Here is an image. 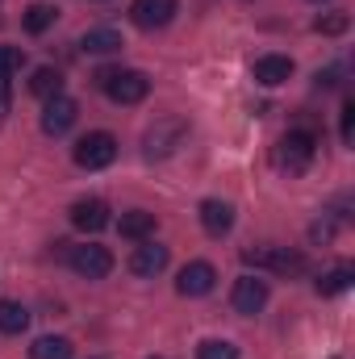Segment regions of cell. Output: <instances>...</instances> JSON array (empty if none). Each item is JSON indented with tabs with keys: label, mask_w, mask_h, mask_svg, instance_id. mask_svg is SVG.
Returning a JSON list of instances; mask_svg holds the SVG:
<instances>
[{
	"label": "cell",
	"mask_w": 355,
	"mask_h": 359,
	"mask_svg": "<svg viewBox=\"0 0 355 359\" xmlns=\"http://www.w3.org/2000/svg\"><path fill=\"white\" fill-rule=\"evenodd\" d=\"M96 88L109 92V100L117 104H138L147 92H151V80L134 67H100L96 72Z\"/></svg>",
	"instance_id": "6da1fadb"
},
{
	"label": "cell",
	"mask_w": 355,
	"mask_h": 359,
	"mask_svg": "<svg viewBox=\"0 0 355 359\" xmlns=\"http://www.w3.org/2000/svg\"><path fill=\"white\" fill-rule=\"evenodd\" d=\"M314 151H318V134L314 130H288L280 142H276V168L284 172H305L314 163Z\"/></svg>",
	"instance_id": "7a4b0ae2"
},
{
	"label": "cell",
	"mask_w": 355,
	"mask_h": 359,
	"mask_svg": "<svg viewBox=\"0 0 355 359\" xmlns=\"http://www.w3.org/2000/svg\"><path fill=\"white\" fill-rule=\"evenodd\" d=\"M188 138V121L184 117H159L151 130H147V138H142V151H147V159H168V155H176V147Z\"/></svg>",
	"instance_id": "3957f363"
},
{
	"label": "cell",
	"mask_w": 355,
	"mask_h": 359,
	"mask_svg": "<svg viewBox=\"0 0 355 359\" xmlns=\"http://www.w3.org/2000/svg\"><path fill=\"white\" fill-rule=\"evenodd\" d=\"M72 159H76L84 172H100V168H109V163L117 159V138H113V134H105V130H96V134H84V138L76 142Z\"/></svg>",
	"instance_id": "277c9868"
},
{
	"label": "cell",
	"mask_w": 355,
	"mask_h": 359,
	"mask_svg": "<svg viewBox=\"0 0 355 359\" xmlns=\"http://www.w3.org/2000/svg\"><path fill=\"white\" fill-rule=\"evenodd\" d=\"M243 259L251 268H272V271H280V276H293V271L305 268V255H297L288 247H255V251H243Z\"/></svg>",
	"instance_id": "5b68a950"
},
{
	"label": "cell",
	"mask_w": 355,
	"mask_h": 359,
	"mask_svg": "<svg viewBox=\"0 0 355 359\" xmlns=\"http://www.w3.org/2000/svg\"><path fill=\"white\" fill-rule=\"evenodd\" d=\"M72 268L80 271L84 280H105L109 271H113V255H109V247H96V243H88V247H72Z\"/></svg>",
	"instance_id": "8992f818"
},
{
	"label": "cell",
	"mask_w": 355,
	"mask_h": 359,
	"mask_svg": "<svg viewBox=\"0 0 355 359\" xmlns=\"http://www.w3.org/2000/svg\"><path fill=\"white\" fill-rule=\"evenodd\" d=\"M76 117H80V109H76L72 96H51L46 109H42V134L59 138V134H67V130L76 126Z\"/></svg>",
	"instance_id": "52a82bcc"
},
{
	"label": "cell",
	"mask_w": 355,
	"mask_h": 359,
	"mask_svg": "<svg viewBox=\"0 0 355 359\" xmlns=\"http://www.w3.org/2000/svg\"><path fill=\"white\" fill-rule=\"evenodd\" d=\"M176 0H134L130 4V21L138 29H163L172 17H176Z\"/></svg>",
	"instance_id": "ba28073f"
},
{
	"label": "cell",
	"mask_w": 355,
	"mask_h": 359,
	"mask_svg": "<svg viewBox=\"0 0 355 359\" xmlns=\"http://www.w3.org/2000/svg\"><path fill=\"white\" fill-rule=\"evenodd\" d=\"M213 284H217V271H213V264L196 259V264L180 268L176 292H180V297H205V292H213Z\"/></svg>",
	"instance_id": "9c48e42d"
},
{
	"label": "cell",
	"mask_w": 355,
	"mask_h": 359,
	"mask_svg": "<svg viewBox=\"0 0 355 359\" xmlns=\"http://www.w3.org/2000/svg\"><path fill=\"white\" fill-rule=\"evenodd\" d=\"M72 226L84 230V234H100V230L109 226V205H105L100 196H84V201H76V205H72Z\"/></svg>",
	"instance_id": "30bf717a"
},
{
	"label": "cell",
	"mask_w": 355,
	"mask_h": 359,
	"mask_svg": "<svg viewBox=\"0 0 355 359\" xmlns=\"http://www.w3.org/2000/svg\"><path fill=\"white\" fill-rule=\"evenodd\" d=\"M230 301H234L239 313H260V309L267 305V280H260V276H243V280H234Z\"/></svg>",
	"instance_id": "8fae6325"
},
{
	"label": "cell",
	"mask_w": 355,
	"mask_h": 359,
	"mask_svg": "<svg viewBox=\"0 0 355 359\" xmlns=\"http://www.w3.org/2000/svg\"><path fill=\"white\" fill-rule=\"evenodd\" d=\"M168 268V247H159V243H142V247H134V255H130V271L134 276H159V271Z\"/></svg>",
	"instance_id": "7c38bea8"
},
{
	"label": "cell",
	"mask_w": 355,
	"mask_h": 359,
	"mask_svg": "<svg viewBox=\"0 0 355 359\" xmlns=\"http://www.w3.org/2000/svg\"><path fill=\"white\" fill-rule=\"evenodd\" d=\"M201 226H205V234H213V238L230 234V226H234V205H230V201H205V205H201Z\"/></svg>",
	"instance_id": "4fadbf2b"
},
{
	"label": "cell",
	"mask_w": 355,
	"mask_h": 359,
	"mask_svg": "<svg viewBox=\"0 0 355 359\" xmlns=\"http://www.w3.org/2000/svg\"><path fill=\"white\" fill-rule=\"evenodd\" d=\"M251 76H255V84L276 88V84H284V80L293 76V59H284V55H264V59H255Z\"/></svg>",
	"instance_id": "5bb4252c"
},
{
	"label": "cell",
	"mask_w": 355,
	"mask_h": 359,
	"mask_svg": "<svg viewBox=\"0 0 355 359\" xmlns=\"http://www.w3.org/2000/svg\"><path fill=\"white\" fill-rule=\"evenodd\" d=\"M155 213H147V209H130V213H121V222H117V230H121V238H130V243H147L151 234H155Z\"/></svg>",
	"instance_id": "9a60e30c"
},
{
	"label": "cell",
	"mask_w": 355,
	"mask_h": 359,
	"mask_svg": "<svg viewBox=\"0 0 355 359\" xmlns=\"http://www.w3.org/2000/svg\"><path fill=\"white\" fill-rule=\"evenodd\" d=\"M88 55H113V50H121L126 42H121V34L117 29H109V25H96V29H88L84 34V42H80Z\"/></svg>",
	"instance_id": "2e32d148"
},
{
	"label": "cell",
	"mask_w": 355,
	"mask_h": 359,
	"mask_svg": "<svg viewBox=\"0 0 355 359\" xmlns=\"http://www.w3.org/2000/svg\"><path fill=\"white\" fill-rule=\"evenodd\" d=\"M355 280V268L351 264H335L330 271H322V280H318V292L322 297H339V292H347Z\"/></svg>",
	"instance_id": "e0dca14e"
},
{
	"label": "cell",
	"mask_w": 355,
	"mask_h": 359,
	"mask_svg": "<svg viewBox=\"0 0 355 359\" xmlns=\"http://www.w3.org/2000/svg\"><path fill=\"white\" fill-rule=\"evenodd\" d=\"M72 339H63V334H46V339H38L34 347H29V359H72Z\"/></svg>",
	"instance_id": "ac0fdd59"
},
{
	"label": "cell",
	"mask_w": 355,
	"mask_h": 359,
	"mask_svg": "<svg viewBox=\"0 0 355 359\" xmlns=\"http://www.w3.org/2000/svg\"><path fill=\"white\" fill-rule=\"evenodd\" d=\"M29 92H34V96H42V100L63 96V76H59L55 67H38V72L29 76Z\"/></svg>",
	"instance_id": "d6986e66"
},
{
	"label": "cell",
	"mask_w": 355,
	"mask_h": 359,
	"mask_svg": "<svg viewBox=\"0 0 355 359\" xmlns=\"http://www.w3.org/2000/svg\"><path fill=\"white\" fill-rule=\"evenodd\" d=\"M55 17H59V8H55V4H42V0H38V4H29V8H25L21 25H25L29 34H46V29L55 25Z\"/></svg>",
	"instance_id": "ffe728a7"
},
{
	"label": "cell",
	"mask_w": 355,
	"mask_h": 359,
	"mask_svg": "<svg viewBox=\"0 0 355 359\" xmlns=\"http://www.w3.org/2000/svg\"><path fill=\"white\" fill-rule=\"evenodd\" d=\"M25 326H29L25 305H17V301H0V334H21Z\"/></svg>",
	"instance_id": "44dd1931"
},
{
	"label": "cell",
	"mask_w": 355,
	"mask_h": 359,
	"mask_svg": "<svg viewBox=\"0 0 355 359\" xmlns=\"http://www.w3.org/2000/svg\"><path fill=\"white\" fill-rule=\"evenodd\" d=\"M196 359H239V347L230 339H205L196 347Z\"/></svg>",
	"instance_id": "7402d4cb"
},
{
	"label": "cell",
	"mask_w": 355,
	"mask_h": 359,
	"mask_svg": "<svg viewBox=\"0 0 355 359\" xmlns=\"http://www.w3.org/2000/svg\"><path fill=\"white\" fill-rule=\"evenodd\" d=\"M347 25H351V17H347V13H326V17H318V21H314V29H318V34H326V38L343 34Z\"/></svg>",
	"instance_id": "603a6c76"
},
{
	"label": "cell",
	"mask_w": 355,
	"mask_h": 359,
	"mask_svg": "<svg viewBox=\"0 0 355 359\" xmlns=\"http://www.w3.org/2000/svg\"><path fill=\"white\" fill-rule=\"evenodd\" d=\"M21 63H25L21 46H0V76H13V72H21Z\"/></svg>",
	"instance_id": "cb8c5ba5"
},
{
	"label": "cell",
	"mask_w": 355,
	"mask_h": 359,
	"mask_svg": "<svg viewBox=\"0 0 355 359\" xmlns=\"http://www.w3.org/2000/svg\"><path fill=\"white\" fill-rule=\"evenodd\" d=\"M339 134H343V142H347V147L355 142V100H351V96L343 100V126H339Z\"/></svg>",
	"instance_id": "d4e9b609"
},
{
	"label": "cell",
	"mask_w": 355,
	"mask_h": 359,
	"mask_svg": "<svg viewBox=\"0 0 355 359\" xmlns=\"http://www.w3.org/2000/svg\"><path fill=\"white\" fill-rule=\"evenodd\" d=\"M339 76H343L339 67H326V72H318L314 80H318V88H335V84H339Z\"/></svg>",
	"instance_id": "484cf974"
},
{
	"label": "cell",
	"mask_w": 355,
	"mask_h": 359,
	"mask_svg": "<svg viewBox=\"0 0 355 359\" xmlns=\"http://www.w3.org/2000/svg\"><path fill=\"white\" fill-rule=\"evenodd\" d=\"M8 113V76H0V117Z\"/></svg>",
	"instance_id": "4316f807"
}]
</instances>
